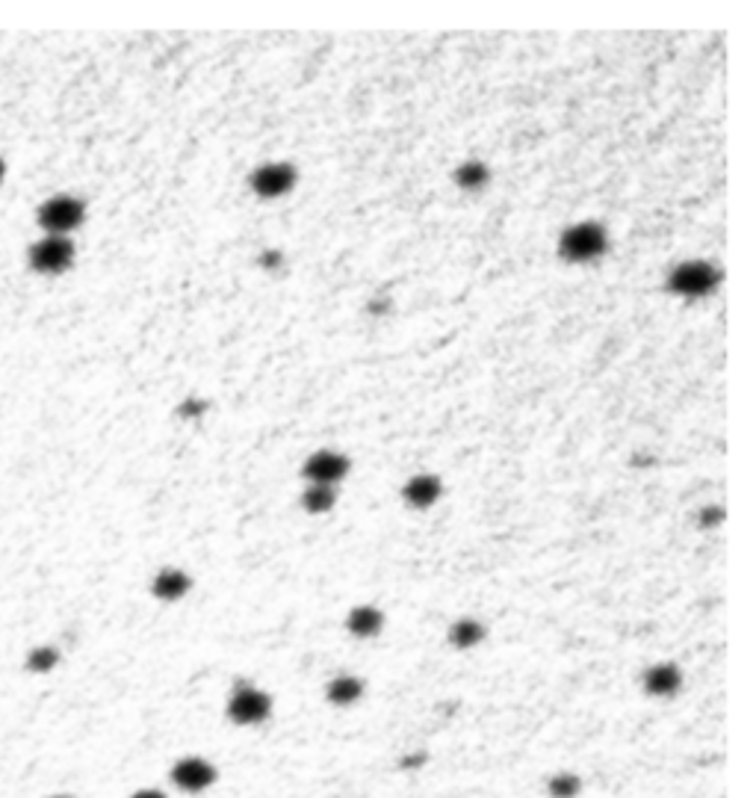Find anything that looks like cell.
Instances as JSON below:
<instances>
[{
  "instance_id": "cell-1",
  "label": "cell",
  "mask_w": 756,
  "mask_h": 798,
  "mask_svg": "<svg viewBox=\"0 0 756 798\" xmlns=\"http://www.w3.org/2000/svg\"><path fill=\"white\" fill-rule=\"evenodd\" d=\"M606 231L600 225H576V228H567L562 234V243H559V252L567 261H591L597 255L606 252Z\"/></svg>"
},
{
  "instance_id": "cell-2",
  "label": "cell",
  "mask_w": 756,
  "mask_h": 798,
  "mask_svg": "<svg viewBox=\"0 0 756 798\" xmlns=\"http://www.w3.org/2000/svg\"><path fill=\"white\" fill-rule=\"evenodd\" d=\"M80 222H83V201L71 199V196H54L39 207V225L51 237H65Z\"/></svg>"
},
{
  "instance_id": "cell-3",
  "label": "cell",
  "mask_w": 756,
  "mask_h": 798,
  "mask_svg": "<svg viewBox=\"0 0 756 798\" xmlns=\"http://www.w3.org/2000/svg\"><path fill=\"white\" fill-rule=\"evenodd\" d=\"M74 261V246L68 237H45L30 249V266L42 275H60Z\"/></svg>"
},
{
  "instance_id": "cell-4",
  "label": "cell",
  "mask_w": 756,
  "mask_h": 798,
  "mask_svg": "<svg viewBox=\"0 0 756 798\" xmlns=\"http://www.w3.org/2000/svg\"><path fill=\"white\" fill-rule=\"evenodd\" d=\"M715 281H718V272L706 261H689L671 272V290L680 296H703L715 287Z\"/></svg>"
},
{
  "instance_id": "cell-5",
  "label": "cell",
  "mask_w": 756,
  "mask_h": 798,
  "mask_svg": "<svg viewBox=\"0 0 756 798\" xmlns=\"http://www.w3.org/2000/svg\"><path fill=\"white\" fill-rule=\"evenodd\" d=\"M269 710H272L269 695L260 689H252V686H243L228 704V713L237 725H260V722H266Z\"/></svg>"
},
{
  "instance_id": "cell-6",
  "label": "cell",
  "mask_w": 756,
  "mask_h": 798,
  "mask_svg": "<svg viewBox=\"0 0 756 798\" xmlns=\"http://www.w3.org/2000/svg\"><path fill=\"white\" fill-rule=\"evenodd\" d=\"M296 184V169L290 163H266L252 175V190L263 199H278Z\"/></svg>"
},
{
  "instance_id": "cell-7",
  "label": "cell",
  "mask_w": 756,
  "mask_h": 798,
  "mask_svg": "<svg viewBox=\"0 0 756 798\" xmlns=\"http://www.w3.org/2000/svg\"><path fill=\"white\" fill-rule=\"evenodd\" d=\"M172 781L181 790H187V793H201V790H207L216 781V769L207 760H201V757H184L172 769Z\"/></svg>"
},
{
  "instance_id": "cell-8",
  "label": "cell",
  "mask_w": 756,
  "mask_h": 798,
  "mask_svg": "<svg viewBox=\"0 0 756 798\" xmlns=\"http://www.w3.org/2000/svg\"><path fill=\"white\" fill-rule=\"evenodd\" d=\"M346 473H349V459L340 456V453H331V450L316 453L305 465V476H311L316 485H334Z\"/></svg>"
},
{
  "instance_id": "cell-9",
  "label": "cell",
  "mask_w": 756,
  "mask_h": 798,
  "mask_svg": "<svg viewBox=\"0 0 756 798\" xmlns=\"http://www.w3.org/2000/svg\"><path fill=\"white\" fill-rule=\"evenodd\" d=\"M644 686H647V692H650V695L668 698V695H674V692L683 686V674H680V668H677V665L659 663V665H653V668L644 674Z\"/></svg>"
},
{
  "instance_id": "cell-10",
  "label": "cell",
  "mask_w": 756,
  "mask_h": 798,
  "mask_svg": "<svg viewBox=\"0 0 756 798\" xmlns=\"http://www.w3.org/2000/svg\"><path fill=\"white\" fill-rule=\"evenodd\" d=\"M441 497V482L432 473H417L408 485H405V500L417 509H429L435 500Z\"/></svg>"
},
{
  "instance_id": "cell-11",
  "label": "cell",
  "mask_w": 756,
  "mask_h": 798,
  "mask_svg": "<svg viewBox=\"0 0 756 798\" xmlns=\"http://www.w3.org/2000/svg\"><path fill=\"white\" fill-rule=\"evenodd\" d=\"M189 592V577L178 568H166L154 577V595L160 600H178Z\"/></svg>"
},
{
  "instance_id": "cell-12",
  "label": "cell",
  "mask_w": 756,
  "mask_h": 798,
  "mask_svg": "<svg viewBox=\"0 0 756 798\" xmlns=\"http://www.w3.org/2000/svg\"><path fill=\"white\" fill-rule=\"evenodd\" d=\"M361 692H364V683H361L358 677L343 674V677H334V680H331V686H328V701L337 704V707H349V704H355V701L361 698Z\"/></svg>"
},
{
  "instance_id": "cell-13",
  "label": "cell",
  "mask_w": 756,
  "mask_h": 798,
  "mask_svg": "<svg viewBox=\"0 0 756 798\" xmlns=\"http://www.w3.org/2000/svg\"><path fill=\"white\" fill-rule=\"evenodd\" d=\"M482 636H485V627H482L479 621H473V618H461V621H455L452 630H449V642H452L455 648H461V651L479 645Z\"/></svg>"
},
{
  "instance_id": "cell-14",
  "label": "cell",
  "mask_w": 756,
  "mask_h": 798,
  "mask_svg": "<svg viewBox=\"0 0 756 798\" xmlns=\"http://www.w3.org/2000/svg\"><path fill=\"white\" fill-rule=\"evenodd\" d=\"M349 630H352L355 636H361V639L376 636L378 630H381V612L373 609V606H358V609H352V615H349Z\"/></svg>"
},
{
  "instance_id": "cell-15",
  "label": "cell",
  "mask_w": 756,
  "mask_h": 798,
  "mask_svg": "<svg viewBox=\"0 0 756 798\" xmlns=\"http://www.w3.org/2000/svg\"><path fill=\"white\" fill-rule=\"evenodd\" d=\"M455 181H458L461 190H482L488 184V166L482 160H467V163L458 166Z\"/></svg>"
},
{
  "instance_id": "cell-16",
  "label": "cell",
  "mask_w": 756,
  "mask_h": 798,
  "mask_svg": "<svg viewBox=\"0 0 756 798\" xmlns=\"http://www.w3.org/2000/svg\"><path fill=\"white\" fill-rule=\"evenodd\" d=\"M302 503H305L308 512L322 515V512H328L334 506V491H331V485H314V488H308V494L302 497Z\"/></svg>"
},
{
  "instance_id": "cell-17",
  "label": "cell",
  "mask_w": 756,
  "mask_h": 798,
  "mask_svg": "<svg viewBox=\"0 0 756 798\" xmlns=\"http://www.w3.org/2000/svg\"><path fill=\"white\" fill-rule=\"evenodd\" d=\"M57 663H60V654H57L54 648H36V651H30V657H27V668L36 671V674L51 671Z\"/></svg>"
},
{
  "instance_id": "cell-18",
  "label": "cell",
  "mask_w": 756,
  "mask_h": 798,
  "mask_svg": "<svg viewBox=\"0 0 756 798\" xmlns=\"http://www.w3.org/2000/svg\"><path fill=\"white\" fill-rule=\"evenodd\" d=\"M579 793V778L576 775H556L553 781H550V796L553 798H573Z\"/></svg>"
},
{
  "instance_id": "cell-19",
  "label": "cell",
  "mask_w": 756,
  "mask_h": 798,
  "mask_svg": "<svg viewBox=\"0 0 756 798\" xmlns=\"http://www.w3.org/2000/svg\"><path fill=\"white\" fill-rule=\"evenodd\" d=\"M204 411H207V402H201V399H187V402L181 405V414H184V417H192V420L201 417Z\"/></svg>"
},
{
  "instance_id": "cell-20",
  "label": "cell",
  "mask_w": 756,
  "mask_h": 798,
  "mask_svg": "<svg viewBox=\"0 0 756 798\" xmlns=\"http://www.w3.org/2000/svg\"><path fill=\"white\" fill-rule=\"evenodd\" d=\"M133 798H166V796L157 793V790H139V793H133Z\"/></svg>"
},
{
  "instance_id": "cell-21",
  "label": "cell",
  "mask_w": 756,
  "mask_h": 798,
  "mask_svg": "<svg viewBox=\"0 0 756 798\" xmlns=\"http://www.w3.org/2000/svg\"><path fill=\"white\" fill-rule=\"evenodd\" d=\"M275 264H281L278 252H266V258H263V266H275Z\"/></svg>"
},
{
  "instance_id": "cell-22",
  "label": "cell",
  "mask_w": 756,
  "mask_h": 798,
  "mask_svg": "<svg viewBox=\"0 0 756 798\" xmlns=\"http://www.w3.org/2000/svg\"><path fill=\"white\" fill-rule=\"evenodd\" d=\"M3 172H6V166H3V160H0V178H3Z\"/></svg>"
},
{
  "instance_id": "cell-23",
  "label": "cell",
  "mask_w": 756,
  "mask_h": 798,
  "mask_svg": "<svg viewBox=\"0 0 756 798\" xmlns=\"http://www.w3.org/2000/svg\"><path fill=\"white\" fill-rule=\"evenodd\" d=\"M54 798H68V796H54Z\"/></svg>"
}]
</instances>
